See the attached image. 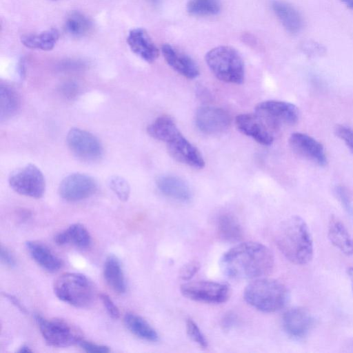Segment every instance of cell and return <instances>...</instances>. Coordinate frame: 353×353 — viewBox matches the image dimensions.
<instances>
[{"label": "cell", "instance_id": "obj_1", "mask_svg": "<svg viewBox=\"0 0 353 353\" xmlns=\"http://www.w3.org/2000/svg\"><path fill=\"white\" fill-rule=\"evenodd\" d=\"M274 265L272 252L259 242L239 243L225 252L220 260L222 272L235 279H257L270 274Z\"/></svg>", "mask_w": 353, "mask_h": 353}, {"label": "cell", "instance_id": "obj_39", "mask_svg": "<svg viewBox=\"0 0 353 353\" xmlns=\"http://www.w3.org/2000/svg\"><path fill=\"white\" fill-rule=\"evenodd\" d=\"M304 50L308 56H319L324 53L325 48L319 43L308 41L304 44Z\"/></svg>", "mask_w": 353, "mask_h": 353}, {"label": "cell", "instance_id": "obj_5", "mask_svg": "<svg viewBox=\"0 0 353 353\" xmlns=\"http://www.w3.org/2000/svg\"><path fill=\"white\" fill-rule=\"evenodd\" d=\"M54 292L61 301L77 307L89 306L94 298L91 281L83 274L65 272L54 281Z\"/></svg>", "mask_w": 353, "mask_h": 353}, {"label": "cell", "instance_id": "obj_29", "mask_svg": "<svg viewBox=\"0 0 353 353\" xmlns=\"http://www.w3.org/2000/svg\"><path fill=\"white\" fill-rule=\"evenodd\" d=\"M178 131L179 130L173 119L168 116L157 118L147 128L150 137L165 143Z\"/></svg>", "mask_w": 353, "mask_h": 353}, {"label": "cell", "instance_id": "obj_32", "mask_svg": "<svg viewBox=\"0 0 353 353\" xmlns=\"http://www.w3.org/2000/svg\"><path fill=\"white\" fill-rule=\"evenodd\" d=\"M109 186L120 201H126L128 199L130 188L125 179L114 176L109 180Z\"/></svg>", "mask_w": 353, "mask_h": 353}, {"label": "cell", "instance_id": "obj_8", "mask_svg": "<svg viewBox=\"0 0 353 353\" xmlns=\"http://www.w3.org/2000/svg\"><path fill=\"white\" fill-rule=\"evenodd\" d=\"M180 290L188 299L208 303H224L231 293L228 285L211 281L187 282L181 285Z\"/></svg>", "mask_w": 353, "mask_h": 353}, {"label": "cell", "instance_id": "obj_26", "mask_svg": "<svg viewBox=\"0 0 353 353\" xmlns=\"http://www.w3.org/2000/svg\"><path fill=\"white\" fill-rule=\"evenodd\" d=\"M127 328L137 337L148 341H157L159 335L156 330L141 316L134 313H127L124 316Z\"/></svg>", "mask_w": 353, "mask_h": 353}, {"label": "cell", "instance_id": "obj_42", "mask_svg": "<svg viewBox=\"0 0 353 353\" xmlns=\"http://www.w3.org/2000/svg\"><path fill=\"white\" fill-rule=\"evenodd\" d=\"M4 296L11 302L18 309H19L21 312L26 313V310L22 305V303L19 301V300L15 297L14 296L9 294H4Z\"/></svg>", "mask_w": 353, "mask_h": 353}, {"label": "cell", "instance_id": "obj_47", "mask_svg": "<svg viewBox=\"0 0 353 353\" xmlns=\"http://www.w3.org/2000/svg\"><path fill=\"white\" fill-rule=\"evenodd\" d=\"M344 3L348 8L353 10V0H341Z\"/></svg>", "mask_w": 353, "mask_h": 353}, {"label": "cell", "instance_id": "obj_41", "mask_svg": "<svg viewBox=\"0 0 353 353\" xmlns=\"http://www.w3.org/2000/svg\"><path fill=\"white\" fill-rule=\"evenodd\" d=\"M61 92L67 97H74L78 92V86L73 82H68L63 85Z\"/></svg>", "mask_w": 353, "mask_h": 353}, {"label": "cell", "instance_id": "obj_17", "mask_svg": "<svg viewBox=\"0 0 353 353\" xmlns=\"http://www.w3.org/2000/svg\"><path fill=\"white\" fill-rule=\"evenodd\" d=\"M161 52L167 63L181 75L190 79L199 75L197 64L188 54L168 43L161 46Z\"/></svg>", "mask_w": 353, "mask_h": 353}, {"label": "cell", "instance_id": "obj_40", "mask_svg": "<svg viewBox=\"0 0 353 353\" xmlns=\"http://www.w3.org/2000/svg\"><path fill=\"white\" fill-rule=\"evenodd\" d=\"M1 261L10 268L16 265V261L12 254L6 248L3 246L1 248Z\"/></svg>", "mask_w": 353, "mask_h": 353}, {"label": "cell", "instance_id": "obj_20", "mask_svg": "<svg viewBox=\"0 0 353 353\" xmlns=\"http://www.w3.org/2000/svg\"><path fill=\"white\" fill-rule=\"evenodd\" d=\"M272 9L284 28L291 34L299 33L303 26V20L299 12L292 6L283 1L274 0Z\"/></svg>", "mask_w": 353, "mask_h": 353}, {"label": "cell", "instance_id": "obj_9", "mask_svg": "<svg viewBox=\"0 0 353 353\" xmlns=\"http://www.w3.org/2000/svg\"><path fill=\"white\" fill-rule=\"evenodd\" d=\"M255 114L267 125L274 128L282 124H295L299 119V111L295 105L276 100L258 103L255 107Z\"/></svg>", "mask_w": 353, "mask_h": 353}, {"label": "cell", "instance_id": "obj_3", "mask_svg": "<svg viewBox=\"0 0 353 353\" xmlns=\"http://www.w3.org/2000/svg\"><path fill=\"white\" fill-rule=\"evenodd\" d=\"M245 301L252 307L264 312H274L283 308L289 298L285 285L278 280L257 278L243 292Z\"/></svg>", "mask_w": 353, "mask_h": 353}, {"label": "cell", "instance_id": "obj_2", "mask_svg": "<svg viewBox=\"0 0 353 353\" xmlns=\"http://www.w3.org/2000/svg\"><path fill=\"white\" fill-rule=\"evenodd\" d=\"M276 244L290 262L296 265L309 263L313 256V243L309 228L299 216L283 221L276 230Z\"/></svg>", "mask_w": 353, "mask_h": 353}, {"label": "cell", "instance_id": "obj_46", "mask_svg": "<svg viewBox=\"0 0 353 353\" xmlns=\"http://www.w3.org/2000/svg\"><path fill=\"white\" fill-rule=\"evenodd\" d=\"M19 75L21 76V77H22L25 73L24 64L22 61L20 63L19 66Z\"/></svg>", "mask_w": 353, "mask_h": 353}, {"label": "cell", "instance_id": "obj_28", "mask_svg": "<svg viewBox=\"0 0 353 353\" xmlns=\"http://www.w3.org/2000/svg\"><path fill=\"white\" fill-rule=\"evenodd\" d=\"M0 118L1 121L13 117L20 107V100L15 90L7 85L0 86Z\"/></svg>", "mask_w": 353, "mask_h": 353}, {"label": "cell", "instance_id": "obj_4", "mask_svg": "<svg viewBox=\"0 0 353 353\" xmlns=\"http://www.w3.org/2000/svg\"><path fill=\"white\" fill-rule=\"evenodd\" d=\"M205 59L211 72L220 81L232 84L243 83L244 63L234 48L228 46L215 47L206 53Z\"/></svg>", "mask_w": 353, "mask_h": 353}, {"label": "cell", "instance_id": "obj_16", "mask_svg": "<svg viewBox=\"0 0 353 353\" xmlns=\"http://www.w3.org/2000/svg\"><path fill=\"white\" fill-rule=\"evenodd\" d=\"M313 322L310 313L307 310L298 307L287 310L282 319L284 330L294 339L305 336L311 330Z\"/></svg>", "mask_w": 353, "mask_h": 353}, {"label": "cell", "instance_id": "obj_43", "mask_svg": "<svg viewBox=\"0 0 353 353\" xmlns=\"http://www.w3.org/2000/svg\"><path fill=\"white\" fill-rule=\"evenodd\" d=\"M235 321L234 316L232 314H228L224 316L223 320V326L225 329H228L231 326H232L234 322Z\"/></svg>", "mask_w": 353, "mask_h": 353}, {"label": "cell", "instance_id": "obj_7", "mask_svg": "<svg viewBox=\"0 0 353 353\" xmlns=\"http://www.w3.org/2000/svg\"><path fill=\"white\" fill-rule=\"evenodd\" d=\"M8 182L16 192L32 198H41L46 190L43 173L33 164L26 165L12 172Z\"/></svg>", "mask_w": 353, "mask_h": 353}, {"label": "cell", "instance_id": "obj_10", "mask_svg": "<svg viewBox=\"0 0 353 353\" xmlns=\"http://www.w3.org/2000/svg\"><path fill=\"white\" fill-rule=\"evenodd\" d=\"M67 144L77 157L88 161L99 159L103 154V147L99 140L90 132L74 128L67 134Z\"/></svg>", "mask_w": 353, "mask_h": 353}, {"label": "cell", "instance_id": "obj_11", "mask_svg": "<svg viewBox=\"0 0 353 353\" xmlns=\"http://www.w3.org/2000/svg\"><path fill=\"white\" fill-rule=\"evenodd\" d=\"M97 190L96 181L91 176L74 173L61 182L59 193L61 198L68 201H78L93 195Z\"/></svg>", "mask_w": 353, "mask_h": 353}, {"label": "cell", "instance_id": "obj_37", "mask_svg": "<svg viewBox=\"0 0 353 353\" xmlns=\"http://www.w3.org/2000/svg\"><path fill=\"white\" fill-rule=\"evenodd\" d=\"M100 299L110 316L114 319H117L120 316V312L108 294L102 293L100 294Z\"/></svg>", "mask_w": 353, "mask_h": 353}, {"label": "cell", "instance_id": "obj_25", "mask_svg": "<svg viewBox=\"0 0 353 353\" xmlns=\"http://www.w3.org/2000/svg\"><path fill=\"white\" fill-rule=\"evenodd\" d=\"M59 32L52 28L39 34H28L21 37L22 44L30 49L51 50L59 40Z\"/></svg>", "mask_w": 353, "mask_h": 353}, {"label": "cell", "instance_id": "obj_6", "mask_svg": "<svg viewBox=\"0 0 353 353\" xmlns=\"http://www.w3.org/2000/svg\"><path fill=\"white\" fill-rule=\"evenodd\" d=\"M35 321L46 343L52 346L64 347L79 343L80 332L72 325L61 319H47L36 314Z\"/></svg>", "mask_w": 353, "mask_h": 353}, {"label": "cell", "instance_id": "obj_21", "mask_svg": "<svg viewBox=\"0 0 353 353\" xmlns=\"http://www.w3.org/2000/svg\"><path fill=\"white\" fill-rule=\"evenodd\" d=\"M26 248L33 260L46 270L54 272L62 267V260L45 245L28 241L26 242Z\"/></svg>", "mask_w": 353, "mask_h": 353}, {"label": "cell", "instance_id": "obj_38", "mask_svg": "<svg viewBox=\"0 0 353 353\" xmlns=\"http://www.w3.org/2000/svg\"><path fill=\"white\" fill-rule=\"evenodd\" d=\"M78 344L87 352L106 353L110 351L106 345H98L83 339Z\"/></svg>", "mask_w": 353, "mask_h": 353}, {"label": "cell", "instance_id": "obj_27", "mask_svg": "<svg viewBox=\"0 0 353 353\" xmlns=\"http://www.w3.org/2000/svg\"><path fill=\"white\" fill-rule=\"evenodd\" d=\"M219 236L225 241L234 242L241 239L243 230L235 216L225 213L219 216L217 221Z\"/></svg>", "mask_w": 353, "mask_h": 353}, {"label": "cell", "instance_id": "obj_18", "mask_svg": "<svg viewBox=\"0 0 353 353\" xmlns=\"http://www.w3.org/2000/svg\"><path fill=\"white\" fill-rule=\"evenodd\" d=\"M130 50L148 63L154 61L159 55V50L148 32L143 28L131 30L127 37Z\"/></svg>", "mask_w": 353, "mask_h": 353}, {"label": "cell", "instance_id": "obj_35", "mask_svg": "<svg viewBox=\"0 0 353 353\" xmlns=\"http://www.w3.org/2000/svg\"><path fill=\"white\" fill-rule=\"evenodd\" d=\"M334 130L335 134L343 141L353 154V130L344 125H336Z\"/></svg>", "mask_w": 353, "mask_h": 353}, {"label": "cell", "instance_id": "obj_12", "mask_svg": "<svg viewBox=\"0 0 353 353\" xmlns=\"http://www.w3.org/2000/svg\"><path fill=\"white\" fill-rule=\"evenodd\" d=\"M165 143L169 154L176 161L197 169L205 166L199 150L183 136L180 130Z\"/></svg>", "mask_w": 353, "mask_h": 353}, {"label": "cell", "instance_id": "obj_44", "mask_svg": "<svg viewBox=\"0 0 353 353\" xmlns=\"http://www.w3.org/2000/svg\"><path fill=\"white\" fill-rule=\"evenodd\" d=\"M349 279L350 280L352 291H353V267H351L347 270Z\"/></svg>", "mask_w": 353, "mask_h": 353}, {"label": "cell", "instance_id": "obj_22", "mask_svg": "<svg viewBox=\"0 0 353 353\" xmlns=\"http://www.w3.org/2000/svg\"><path fill=\"white\" fill-rule=\"evenodd\" d=\"M328 238L334 246L347 256L353 255V239L339 219L332 217L328 225Z\"/></svg>", "mask_w": 353, "mask_h": 353}, {"label": "cell", "instance_id": "obj_34", "mask_svg": "<svg viewBox=\"0 0 353 353\" xmlns=\"http://www.w3.org/2000/svg\"><path fill=\"white\" fill-rule=\"evenodd\" d=\"M334 192L346 213L353 219V204L346 190L343 186L338 185Z\"/></svg>", "mask_w": 353, "mask_h": 353}, {"label": "cell", "instance_id": "obj_23", "mask_svg": "<svg viewBox=\"0 0 353 353\" xmlns=\"http://www.w3.org/2000/svg\"><path fill=\"white\" fill-rule=\"evenodd\" d=\"M54 241L59 245L71 243L84 249L90 247L92 240L89 232L83 225L74 223L67 230L58 233L54 237Z\"/></svg>", "mask_w": 353, "mask_h": 353}, {"label": "cell", "instance_id": "obj_30", "mask_svg": "<svg viewBox=\"0 0 353 353\" xmlns=\"http://www.w3.org/2000/svg\"><path fill=\"white\" fill-rule=\"evenodd\" d=\"M92 28L90 19L78 11L72 12L65 22V30L72 36L80 37L88 34Z\"/></svg>", "mask_w": 353, "mask_h": 353}, {"label": "cell", "instance_id": "obj_19", "mask_svg": "<svg viewBox=\"0 0 353 353\" xmlns=\"http://www.w3.org/2000/svg\"><path fill=\"white\" fill-rule=\"evenodd\" d=\"M156 184L162 194L172 199L187 202L191 199L192 194L189 185L178 176L161 175L157 179Z\"/></svg>", "mask_w": 353, "mask_h": 353}, {"label": "cell", "instance_id": "obj_36", "mask_svg": "<svg viewBox=\"0 0 353 353\" xmlns=\"http://www.w3.org/2000/svg\"><path fill=\"white\" fill-rule=\"evenodd\" d=\"M200 263L192 260L183 265L179 270V277L184 281H189L200 269Z\"/></svg>", "mask_w": 353, "mask_h": 353}, {"label": "cell", "instance_id": "obj_48", "mask_svg": "<svg viewBox=\"0 0 353 353\" xmlns=\"http://www.w3.org/2000/svg\"><path fill=\"white\" fill-rule=\"evenodd\" d=\"M150 1L154 3H158L159 0H149Z\"/></svg>", "mask_w": 353, "mask_h": 353}, {"label": "cell", "instance_id": "obj_45", "mask_svg": "<svg viewBox=\"0 0 353 353\" xmlns=\"http://www.w3.org/2000/svg\"><path fill=\"white\" fill-rule=\"evenodd\" d=\"M19 352H32V350L29 347L28 345H22L19 350H18Z\"/></svg>", "mask_w": 353, "mask_h": 353}, {"label": "cell", "instance_id": "obj_13", "mask_svg": "<svg viewBox=\"0 0 353 353\" xmlns=\"http://www.w3.org/2000/svg\"><path fill=\"white\" fill-rule=\"evenodd\" d=\"M195 123L202 132L218 134L228 129L231 119L228 112L221 108L203 106L196 110Z\"/></svg>", "mask_w": 353, "mask_h": 353}, {"label": "cell", "instance_id": "obj_24", "mask_svg": "<svg viewBox=\"0 0 353 353\" xmlns=\"http://www.w3.org/2000/svg\"><path fill=\"white\" fill-rule=\"evenodd\" d=\"M103 276L108 285L118 293H124L126 284L121 263L117 257L110 255L103 267Z\"/></svg>", "mask_w": 353, "mask_h": 353}, {"label": "cell", "instance_id": "obj_33", "mask_svg": "<svg viewBox=\"0 0 353 353\" xmlns=\"http://www.w3.org/2000/svg\"><path fill=\"white\" fill-rule=\"evenodd\" d=\"M186 330L188 335L200 347L205 348L208 347V342L196 323L191 319L186 321Z\"/></svg>", "mask_w": 353, "mask_h": 353}, {"label": "cell", "instance_id": "obj_14", "mask_svg": "<svg viewBox=\"0 0 353 353\" xmlns=\"http://www.w3.org/2000/svg\"><path fill=\"white\" fill-rule=\"evenodd\" d=\"M289 145L299 156L319 165L327 164V157L323 146L311 136L301 133H292L289 138Z\"/></svg>", "mask_w": 353, "mask_h": 353}, {"label": "cell", "instance_id": "obj_15", "mask_svg": "<svg viewBox=\"0 0 353 353\" xmlns=\"http://www.w3.org/2000/svg\"><path fill=\"white\" fill-rule=\"evenodd\" d=\"M235 125L242 134L252 137L263 145H270L274 137L268 128V125L256 114H241L235 118Z\"/></svg>", "mask_w": 353, "mask_h": 353}, {"label": "cell", "instance_id": "obj_31", "mask_svg": "<svg viewBox=\"0 0 353 353\" xmlns=\"http://www.w3.org/2000/svg\"><path fill=\"white\" fill-rule=\"evenodd\" d=\"M188 12L194 16H211L218 14L221 8V0H188Z\"/></svg>", "mask_w": 353, "mask_h": 353}]
</instances>
